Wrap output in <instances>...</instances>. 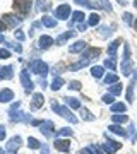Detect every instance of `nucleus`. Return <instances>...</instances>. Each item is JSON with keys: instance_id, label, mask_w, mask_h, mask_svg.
<instances>
[{"instance_id": "b1692460", "label": "nucleus", "mask_w": 137, "mask_h": 154, "mask_svg": "<svg viewBox=\"0 0 137 154\" xmlns=\"http://www.w3.org/2000/svg\"><path fill=\"white\" fill-rule=\"evenodd\" d=\"M122 45V39L118 38V39H113L111 43L108 45V55L111 57V58H115V55H117V50H118V46Z\"/></svg>"}, {"instance_id": "a878e982", "label": "nucleus", "mask_w": 137, "mask_h": 154, "mask_svg": "<svg viewBox=\"0 0 137 154\" xmlns=\"http://www.w3.org/2000/svg\"><path fill=\"white\" fill-rule=\"evenodd\" d=\"M111 122L117 123V125H123V123L129 122V116H127L125 113H123V115H122V113H113V115H111Z\"/></svg>"}, {"instance_id": "2f4dec72", "label": "nucleus", "mask_w": 137, "mask_h": 154, "mask_svg": "<svg viewBox=\"0 0 137 154\" xmlns=\"http://www.w3.org/2000/svg\"><path fill=\"white\" fill-rule=\"evenodd\" d=\"M64 84H65V81H64L62 77H53V81L50 84V89H51V91H58Z\"/></svg>"}, {"instance_id": "5701e85b", "label": "nucleus", "mask_w": 137, "mask_h": 154, "mask_svg": "<svg viewBox=\"0 0 137 154\" xmlns=\"http://www.w3.org/2000/svg\"><path fill=\"white\" fill-rule=\"evenodd\" d=\"M65 99V105L70 108V110H81V101L77 98H72V96H67V98H64Z\"/></svg>"}, {"instance_id": "dca6fc26", "label": "nucleus", "mask_w": 137, "mask_h": 154, "mask_svg": "<svg viewBox=\"0 0 137 154\" xmlns=\"http://www.w3.org/2000/svg\"><path fill=\"white\" fill-rule=\"evenodd\" d=\"M135 82H137V74H132L129 88H127V103H134V88H135Z\"/></svg>"}, {"instance_id": "c756f323", "label": "nucleus", "mask_w": 137, "mask_h": 154, "mask_svg": "<svg viewBox=\"0 0 137 154\" xmlns=\"http://www.w3.org/2000/svg\"><path fill=\"white\" fill-rule=\"evenodd\" d=\"M41 24L45 28H57V19H53L50 16H43L41 17Z\"/></svg>"}, {"instance_id": "864d4df0", "label": "nucleus", "mask_w": 137, "mask_h": 154, "mask_svg": "<svg viewBox=\"0 0 137 154\" xmlns=\"http://www.w3.org/2000/svg\"><path fill=\"white\" fill-rule=\"evenodd\" d=\"M19 106H21V101H16V103H14V105L11 106V110H9V111H16L17 108H19Z\"/></svg>"}, {"instance_id": "7c9ffc66", "label": "nucleus", "mask_w": 137, "mask_h": 154, "mask_svg": "<svg viewBox=\"0 0 137 154\" xmlns=\"http://www.w3.org/2000/svg\"><path fill=\"white\" fill-rule=\"evenodd\" d=\"M110 110H111V113H125L127 105L125 103H113V105L110 106Z\"/></svg>"}, {"instance_id": "7ed1b4c3", "label": "nucleus", "mask_w": 137, "mask_h": 154, "mask_svg": "<svg viewBox=\"0 0 137 154\" xmlns=\"http://www.w3.org/2000/svg\"><path fill=\"white\" fill-rule=\"evenodd\" d=\"M27 70L36 74V75H39L41 79H45L46 74H48V65H46L45 62H41V60H31L29 63H27Z\"/></svg>"}, {"instance_id": "49530a36", "label": "nucleus", "mask_w": 137, "mask_h": 154, "mask_svg": "<svg viewBox=\"0 0 137 154\" xmlns=\"http://www.w3.org/2000/svg\"><path fill=\"white\" fill-rule=\"evenodd\" d=\"M69 89L79 91V89H81V82H79V81H70V82H69Z\"/></svg>"}, {"instance_id": "79ce46f5", "label": "nucleus", "mask_w": 137, "mask_h": 154, "mask_svg": "<svg viewBox=\"0 0 137 154\" xmlns=\"http://www.w3.org/2000/svg\"><path fill=\"white\" fill-rule=\"evenodd\" d=\"M101 99H103V103H106V105H113V103H115V96L110 94V93H106Z\"/></svg>"}, {"instance_id": "f03ea898", "label": "nucleus", "mask_w": 137, "mask_h": 154, "mask_svg": "<svg viewBox=\"0 0 137 154\" xmlns=\"http://www.w3.org/2000/svg\"><path fill=\"white\" fill-rule=\"evenodd\" d=\"M134 72V65H132L130 58V46L127 43H123V58H122V74L123 75H132Z\"/></svg>"}, {"instance_id": "2eb2a0df", "label": "nucleus", "mask_w": 137, "mask_h": 154, "mask_svg": "<svg viewBox=\"0 0 137 154\" xmlns=\"http://www.w3.org/2000/svg\"><path fill=\"white\" fill-rule=\"evenodd\" d=\"M86 48H88V43H86L84 39H77L74 45L69 46V53H82Z\"/></svg>"}, {"instance_id": "ddd939ff", "label": "nucleus", "mask_w": 137, "mask_h": 154, "mask_svg": "<svg viewBox=\"0 0 137 154\" xmlns=\"http://www.w3.org/2000/svg\"><path fill=\"white\" fill-rule=\"evenodd\" d=\"M51 45H55V39L51 38V36H48V34L39 36V39H38V48L39 50H48Z\"/></svg>"}, {"instance_id": "0eeeda50", "label": "nucleus", "mask_w": 137, "mask_h": 154, "mask_svg": "<svg viewBox=\"0 0 137 154\" xmlns=\"http://www.w3.org/2000/svg\"><path fill=\"white\" fill-rule=\"evenodd\" d=\"M19 75H21V84H22V88H24V91H26V93H31L33 88H34V84H33V81H31L29 74H27V69H22Z\"/></svg>"}, {"instance_id": "3c124183", "label": "nucleus", "mask_w": 137, "mask_h": 154, "mask_svg": "<svg viewBox=\"0 0 137 154\" xmlns=\"http://www.w3.org/2000/svg\"><path fill=\"white\" fill-rule=\"evenodd\" d=\"M88 29V22H81V24H77V31H86Z\"/></svg>"}, {"instance_id": "c9c22d12", "label": "nucleus", "mask_w": 137, "mask_h": 154, "mask_svg": "<svg viewBox=\"0 0 137 154\" xmlns=\"http://www.w3.org/2000/svg\"><path fill=\"white\" fill-rule=\"evenodd\" d=\"M103 82L106 84V86L117 84V82H118V75H117V74H106V75L103 77Z\"/></svg>"}, {"instance_id": "f3484780", "label": "nucleus", "mask_w": 137, "mask_h": 154, "mask_svg": "<svg viewBox=\"0 0 137 154\" xmlns=\"http://www.w3.org/2000/svg\"><path fill=\"white\" fill-rule=\"evenodd\" d=\"M43 105H45L43 93H34L33 94V99H31V108H33V110H39Z\"/></svg>"}, {"instance_id": "c85d7f7f", "label": "nucleus", "mask_w": 137, "mask_h": 154, "mask_svg": "<svg viewBox=\"0 0 137 154\" xmlns=\"http://www.w3.org/2000/svg\"><path fill=\"white\" fill-rule=\"evenodd\" d=\"M81 154H104V152H101V149H99L98 146L91 144V146H88V147L81 149Z\"/></svg>"}, {"instance_id": "a19ab883", "label": "nucleus", "mask_w": 137, "mask_h": 154, "mask_svg": "<svg viewBox=\"0 0 137 154\" xmlns=\"http://www.w3.org/2000/svg\"><path fill=\"white\" fill-rule=\"evenodd\" d=\"M57 135H58V137H72V135H74V132H72V128H69V127H64V128H60V130H58V132H57Z\"/></svg>"}, {"instance_id": "f257e3e1", "label": "nucleus", "mask_w": 137, "mask_h": 154, "mask_svg": "<svg viewBox=\"0 0 137 154\" xmlns=\"http://www.w3.org/2000/svg\"><path fill=\"white\" fill-rule=\"evenodd\" d=\"M51 110L55 111V113H58V115L62 116V118H65V120H69L72 123V125H76L77 122H79V118H77L74 113L70 111V108L67 105H60L58 101H51Z\"/></svg>"}, {"instance_id": "052dcab7", "label": "nucleus", "mask_w": 137, "mask_h": 154, "mask_svg": "<svg viewBox=\"0 0 137 154\" xmlns=\"http://www.w3.org/2000/svg\"><path fill=\"white\" fill-rule=\"evenodd\" d=\"M134 7H135V9H137V0H134Z\"/></svg>"}, {"instance_id": "58836bf2", "label": "nucleus", "mask_w": 137, "mask_h": 154, "mask_svg": "<svg viewBox=\"0 0 137 154\" xmlns=\"http://www.w3.org/2000/svg\"><path fill=\"white\" fill-rule=\"evenodd\" d=\"M103 67H104V69H110L111 72H115V69H117V62H115V58H111V57H108V58L104 60Z\"/></svg>"}, {"instance_id": "423d86ee", "label": "nucleus", "mask_w": 137, "mask_h": 154, "mask_svg": "<svg viewBox=\"0 0 137 154\" xmlns=\"http://www.w3.org/2000/svg\"><path fill=\"white\" fill-rule=\"evenodd\" d=\"M101 149H103L104 154H115L117 151L122 149V144L117 142V140H113V139H110V140H106V142L101 146Z\"/></svg>"}, {"instance_id": "20e7f679", "label": "nucleus", "mask_w": 137, "mask_h": 154, "mask_svg": "<svg viewBox=\"0 0 137 154\" xmlns=\"http://www.w3.org/2000/svg\"><path fill=\"white\" fill-rule=\"evenodd\" d=\"M39 132L43 134L46 139H51L55 135V125H53V122L43 120L41 123H39Z\"/></svg>"}, {"instance_id": "6e6552de", "label": "nucleus", "mask_w": 137, "mask_h": 154, "mask_svg": "<svg viewBox=\"0 0 137 154\" xmlns=\"http://www.w3.org/2000/svg\"><path fill=\"white\" fill-rule=\"evenodd\" d=\"M9 118H11L12 122H24V123H27V122H33L31 120V115L29 113H24V111H9Z\"/></svg>"}, {"instance_id": "c03bdc74", "label": "nucleus", "mask_w": 137, "mask_h": 154, "mask_svg": "<svg viewBox=\"0 0 137 154\" xmlns=\"http://www.w3.org/2000/svg\"><path fill=\"white\" fill-rule=\"evenodd\" d=\"M5 46L7 48H12L14 51H17V53H22V46L17 43H9V41H5Z\"/></svg>"}, {"instance_id": "13d9d810", "label": "nucleus", "mask_w": 137, "mask_h": 154, "mask_svg": "<svg viewBox=\"0 0 137 154\" xmlns=\"http://www.w3.org/2000/svg\"><path fill=\"white\" fill-rule=\"evenodd\" d=\"M0 43H5V38H4V34H0Z\"/></svg>"}, {"instance_id": "1a4fd4ad", "label": "nucleus", "mask_w": 137, "mask_h": 154, "mask_svg": "<svg viewBox=\"0 0 137 154\" xmlns=\"http://www.w3.org/2000/svg\"><path fill=\"white\" fill-rule=\"evenodd\" d=\"M55 149L60 151V152H69L70 151V140L69 139H64V137H57L53 142Z\"/></svg>"}, {"instance_id": "9b49d317", "label": "nucleus", "mask_w": 137, "mask_h": 154, "mask_svg": "<svg viewBox=\"0 0 137 154\" xmlns=\"http://www.w3.org/2000/svg\"><path fill=\"white\" fill-rule=\"evenodd\" d=\"M2 21L5 22L7 28H16V26L21 24L22 17H17V16H14V14H4V16H2Z\"/></svg>"}, {"instance_id": "f8f14e48", "label": "nucleus", "mask_w": 137, "mask_h": 154, "mask_svg": "<svg viewBox=\"0 0 137 154\" xmlns=\"http://www.w3.org/2000/svg\"><path fill=\"white\" fill-rule=\"evenodd\" d=\"M14 2H16V9L21 12L22 16L31 11V4H33V0H14Z\"/></svg>"}, {"instance_id": "a211bd4d", "label": "nucleus", "mask_w": 137, "mask_h": 154, "mask_svg": "<svg viewBox=\"0 0 137 154\" xmlns=\"http://www.w3.org/2000/svg\"><path fill=\"white\" fill-rule=\"evenodd\" d=\"M14 77V65H4L0 67V81L12 79Z\"/></svg>"}, {"instance_id": "37998d69", "label": "nucleus", "mask_w": 137, "mask_h": 154, "mask_svg": "<svg viewBox=\"0 0 137 154\" xmlns=\"http://www.w3.org/2000/svg\"><path fill=\"white\" fill-rule=\"evenodd\" d=\"M74 2H76L77 5H82V7H88V9H94V4H91V2H89V0H74Z\"/></svg>"}, {"instance_id": "09e8293b", "label": "nucleus", "mask_w": 137, "mask_h": 154, "mask_svg": "<svg viewBox=\"0 0 137 154\" xmlns=\"http://www.w3.org/2000/svg\"><path fill=\"white\" fill-rule=\"evenodd\" d=\"M64 69V65L62 63H58L57 67H53V77H60V70Z\"/></svg>"}, {"instance_id": "a18cd8bd", "label": "nucleus", "mask_w": 137, "mask_h": 154, "mask_svg": "<svg viewBox=\"0 0 137 154\" xmlns=\"http://www.w3.org/2000/svg\"><path fill=\"white\" fill-rule=\"evenodd\" d=\"M122 17H123V22H125L127 26H132V24H134V19H132L134 16H132L130 12H125V14H123Z\"/></svg>"}, {"instance_id": "5fc2aeb1", "label": "nucleus", "mask_w": 137, "mask_h": 154, "mask_svg": "<svg viewBox=\"0 0 137 154\" xmlns=\"http://www.w3.org/2000/svg\"><path fill=\"white\" fill-rule=\"evenodd\" d=\"M41 154H50V149H48V146H41Z\"/></svg>"}, {"instance_id": "39448f33", "label": "nucleus", "mask_w": 137, "mask_h": 154, "mask_svg": "<svg viewBox=\"0 0 137 154\" xmlns=\"http://www.w3.org/2000/svg\"><path fill=\"white\" fill-rule=\"evenodd\" d=\"M69 16H72V11H70V5L69 4H60V5L55 9V17H58L62 21H67Z\"/></svg>"}, {"instance_id": "cd10ccee", "label": "nucleus", "mask_w": 137, "mask_h": 154, "mask_svg": "<svg viewBox=\"0 0 137 154\" xmlns=\"http://www.w3.org/2000/svg\"><path fill=\"white\" fill-rule=\"evenodd\" d=\"M79 113H81V118L84 122H94V120H96V116H94L93 113L88 110V108H81V110H79Z\"/></svg>"}, {"instance_id": "aec40b11", "label": "nucleus", "mask_w": 137, "mask_h": 154, "mask_svg": "<svg viewBox=\"0 0 137 154\" xmlns=\"http://www.w3.org/2000/svg\"><path fill=\"white\" fill-rule=\"evenodd\" d=\"M84 12L81 11H76V12H72V19L69 21V28H72L74 24H81V22H84Z\"/></svg>"}, {"instance_id": "ea45409f", "label": "nucleus", "mask_w": 137, "mask_h": 154, "mask_svg": "<svg viewBox=\"0 0 137 154\" xmlns=\"http://www.w3.org/2000/svg\"><path fill=\"white\" fill-rule=\"evenodd\" d=\"M111 33V28L110 26H101V28L98 29V36L101 39H104V38H108V34Z\"/></svg>"}, {"instance_id": "bf43d9fd", "label": "nucleus", "mask_w": 137, "mask_h": 154, "mask_svg": "<svg viewBox=\"0 0 137 154\" xmlns=\"http://www.w3.org/2000/svg\"><path fill=\"white\" fill-rule=\"evenodd\" d=\"M0 154H5V149H2V147H0Z\"/></svg>"}, {"instance_id": "473e14b6", "label": "nucleus", "mask_w": 137, "mask_h": 154, "mask_svg": "<svg viewBox=\"0 0 137 154\" xmlns=\"http://www.w3.org/2000/svg\"><path fill=\"white\" fill-rule=\"evenodd\" d=\"M122 91H123V86H122L120 82L108 86V93H110V94H113V96H118V94H122Z\"/></svg>"}, {"instance_id": "e433bc0d", "label": "nucleus", "mask_w": 137, "mask_h": 154, "mask_svg": "<svg viewBox=\"0 0 137 154\" xmlns=\"http://www.w3.org/2000/svg\"><path fill=\"white\" fill-rule=\"evenodd\" d=\"M99 19H101V17H99V14L93 12V14L88 17V26H91V28H96V26L99 24Z\"/></svg>"}, {"instance_id": "de8ad7c7", "label": "nucleus", "mask_w": 137, "mask_h": 154, "mask_svg": "<svg viewBox=\"0 0 137 154\" xmlns=\"http://www.w3.org/2000/svg\"><path fill=\"white\" fill-rule=\"evenodd\" d=\"M9 57H11V51H9V50L0 48V58H2V60H5V58H9Z\"/></svg>"}, {"instance_id": "4468645a", "label": "nucleus", "mask_w": 137, "mask_h": 154, "mask_svg": "<svg viewBox=\"0 0 137 154\" xmlns=\"http://www.w3.org/2000/svg\"><path fill=\"white\" fill-rule=\"evenodd\" d=\"M14 98H16V94H14L12 89L9 88L0 89V103H11V101H14Z\"/></svg>"}, {"instance_id": "f704fd0d", "label": "nucleus", "mask_w": 137, "mask_h": 154, "mask_svg": "<svg viewBox=\"0 0 137 154\" xmlns=\"http://www.w3.org/2000/svg\"><path fill=\"white\" fill-rule=\"evenodd\" d=\"M50 9H51V5H50L48 2H46V0H36V11L38 12H46V11H50Z\"/></svg>"}, {"instance_id": "6ab92c4d", "label": "nucleus", "mask_w": 137, "mask_h": 154, "mask_svg": "<svg viewBox=\"0 0 137 154\" xmlns=\"http://www.w3.org/2000/svg\"><path fill=\"white\" fill-rule=\"evenodd\" d=\"M99 53H101V50L99 48H86L84 51H82V58H88V60H93V58H96V57H99Z\"/></svg>"}, {"instance_id": "4d7b16f0", "label": "nucleus", "mask_w": 137, "mask_h": 154, "mask_svg": "<svg viewBox=\"0 0 137 154\" xmlns=\"http://www.w3.org/2000/svg\"><path fill=\"white\" fill-rule=\"evenodd\" d=\"M118 4L120 5H127V0H118Z\"/></svg>"}, {"instance_id": "412c9836", "label": "nucleus", "mask_w": 137, "mask_h": 154, "mask_svg": "<svg viewBox=\"0 0 137 154\" xmlns=\"http://www.w3.org/2000/svg\"><path fill=\"white\" fill-rule=\"evenodd\" d=\"M89 62H91V60H88V58H82V57H81V60H77L76 63H72V65L69 67V70H70V72H77L79 69H84V67H88V65H89Z\"/></svg>"}, {"instance_id": "72a5a7b5", "label": "nucleus", "mask_w": 137, "mask_h": 154, "mask_svg": "<svg viewBox=\"0 0 137 154\" xmlns=\"http://www.w3.org/2000/svg\"><path fill=\"white\" fill-rule=\"evenodd\" d=\"M96 7H101V9H104L106 12H113V7H111V4H110V0H96Z\"/></svg>"}, {"instance_id": "680f3d73", "label": "nucleus", "mask_w": 137, "mask_h": 154, "mask_svg": "<svg viewBox=\"0 0 137 154\" xmlns=\"http://www.w3.org/2000/svg\"><path fill=\"white\" fill-rule=\"evenodd\" d=\"M134 26H135V29H137V21H135V24H134Z\"/></svg>"}, {"instance_id": "6e6d98bb", "label": "nucleus", "mask_w": 137, "mask_h": 154, "mask_svg": "<svg viewBox=\"0 0 137 154\" xmlns=\"http://www.w3.org/2000/svg\"><path fill=\"white\" fill-rule=\"evenodd\" d=\"M5 28H7V26H5V22H4V21H0V34H2V31H5Z\"/></svg>"}, {"instance_id": "bb28decb", "label": "nucleus", "mask_w": 137, "mask_h": 154, "mask_svg": "<svg viewBox=\"0 0 137 154\" xmlns=\"http://www.w3.org/2000/svg\"><path fill=\"white\" fill-rule=\"evenodd\" d=\"M91 75H93L94 79H103V77H104V67L93 65V67H91Z\"/></svg>"}, {"instance_id": "603ef678", "label": "nucleus", "mask_w": 137, "mask_h": 154, "mask_svg": "<svg viewBox=\"0 0 137 154\" xmlns=\"http://www.w3.org/2000/svg\"><path fill=\"white\" fill-rule=\"evenodd\" d=\"M5 139V127L0 125V140H4Z\"/></svg>"}, {"instance_id": "4be33fe9", "label": "nucleus", "mask_w": 137, "mask_h": 154, "mask_svg": "<svg viewBox=\"0 0 137 154\" xmlns=\"http://www.w3.org/2000/svg\"><path fill=\"white\" fill-rule=\"evenodd\" d=\"M108 130H110V132H113V134H117V135H120V137H129V132H127L123 127L117 125V123L110 125V127H108Z\"/></svg>"}, {"instance_id": "4c0bfd02", "label": "nucleus", "mask_w": 137, "mask_h": 154, "mask_svg": "<svg viewBox=\"0 0 137 154\" xmlns=\"http://www.w3.org/2000/svg\"><path fill=\"white\" fill-rule=\"evenodd\" d=\"M41 146H43V144L39 142L38 139L27 137V147H29V149H41Z\"/></svg>"}, {"instance_id": "393cba45", "label": "nucleus", "mask_w": 137, "mask_h": 154, "mask_svg": "<svg viewBox=\"0 0 137 154\" xmlns=\"http://www.w3.org/2000/svg\"><path fill=\"white\" fill-rule=\"evenodd\" d=\"M74 31H65V33H62L60 36H57V39H55V45H64L65 41H69L70 38H74Z\"/></svg>"}, {"instance_id": "8fccbe9b", "label": "nucleus", "mask_w": 137, "mask_h": 154, "mask_svg": "<svg viewBox=\"0 0 137 154\" xmlns=\"http://www.w3.org/2000/svg\"><path fill=\"white\" fill-rule=\"evenodd\" d=\"M16 38L19 39V41H24V39H26V34L22 33L21 29H17V31H16Z\"/></svg>"}, {"instance_id": "9d476101", "label": "nucleus", "mask_w": 137, "mask_h": 154, "mask_svg": "<svg viewBox=\"0 0 137 154\" xmlns=\"http://www.w3.org/2000/svg\"><path fill=\"white\" fill-rule=\"evenodd\" d=\"M22 146V139L19 137V135H16V137H12L9 142H7V147H5V151L9 154H16L17 152V149Z\"/></svg>"}]
</instances>
